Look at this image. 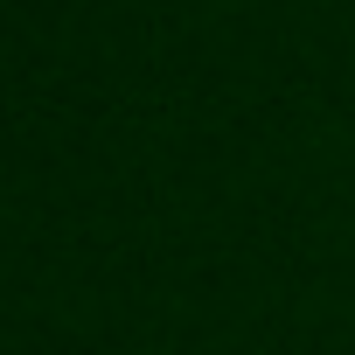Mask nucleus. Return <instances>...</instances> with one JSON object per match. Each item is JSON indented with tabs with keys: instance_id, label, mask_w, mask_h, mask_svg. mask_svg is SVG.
<instances>
[]
</instances>
